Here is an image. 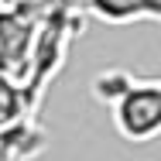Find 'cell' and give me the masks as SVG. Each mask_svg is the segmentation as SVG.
<instances>
[{"label":"cell","instance_id":"6da1fadb","mask_svg":"<svg viewBox=\"0 0 161 161\" xmlns=\"http://www.w3.org/2000/svg\"><path fill=\"white\" fill-rule=\"evenodd\" d=\"M93 93L110 106L117 134L134 144L154 141L161 130V86L154 79H134L130 72L110 69L93 79Z\"/></svg>","mask_w":161,"mask_h":161},{"label":"cell","instance_id":"7a4b0ae2","mask_svg":"<svg viewBox=\"0 0 161 161\" xmlns=\"http://www.w3.org/2000/svg\"><path fill=\"white\" fill-rule=\"evenodd\" d=\"M82 10L99 17L103 24H137V21H158L161 0H86Z\"/></svg>","mask_w":161,"mask_h":161},{"label":"cell","instance_id":"3957f363","mask_svg":"<svg viewBox=\"0 0 161 161\" xmlns=\"http://www.w3.org/2000/svg\"><path fill=\"white\" fill-rule=\"evenodd\" d=\"M28 117H34V106L24 96V86L10 75H0V134L21 120H28Z\"/></svg>","mask_w":161,"mask_h":161}]
</instances>
